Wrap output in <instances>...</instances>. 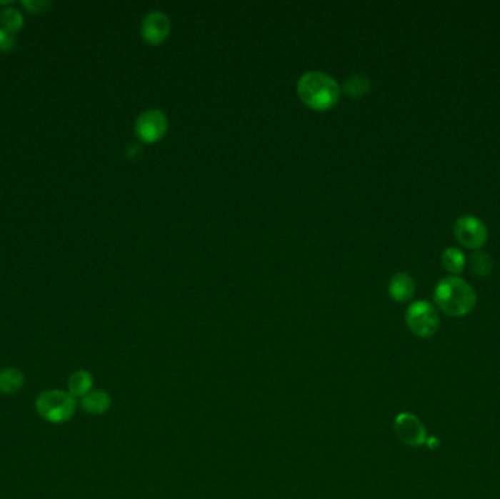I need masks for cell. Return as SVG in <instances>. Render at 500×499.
I'll list each match as a JSON object with an SVG mask.
<instances>
[{"label":"cell","mask_w":500,"mask_h":499,"mask_svg":"<svg viewBox=\"0 0 500 499\" xmlns=\"http://www.w3.org/2000/svg\"><path fill=\"white\" fill-rule=\"evenodd\" d=\"M388 290H389V295L394 300L407 302L413 297L414 290H416L414 280L407 272H396L389 280Z\"/></svg>","instance_id":"9c48e42d"},{"label":"cell","mask_w":500,"mask_h":499,"mask_svg":"<svg viewBox=\"0 0 500 499\" xmlns=\"http://www.w3.org/2000/svg\"><path fill=\"white\" fill-rule=\"evenodd\" d=\"M36 409L50 423H65L76 412V398L61 390L44 391L36 400Z\"/></svg>","instance_id":"3957f363"},{"label":"cell","mask_w":500,"mask_h":499,"mask_svg":"<svg viewBox=\"0 0 500 499\" xmlns=\"http://www.w3.org/2000/svg\"><path fill=\"white\" fill-rule=\"evenodd\" d=\"M405 321H407L410 331L420 338L434 335L441 325L436 307L427 300H417L411 303L407 312H405Z\"/></svg>","instance_id":"277c9868"},{"label":"cell","mask_w":500,"mask_h":499,"mask_svg":"<svg viewBox=\"0 0 500 499\" xmlns=\"http://www.w3.org/2000/svg\"><path fill=\"white\" fill-rule=\"evenodd\" d=\"M300 99L311 109L325 110L332 107L339 99V85L328 74L321 71H309L297 82Z\"/></svg>","instance_id":"7a4b0ae2"},{"label":"cell","mask_w":500,"mask_h":499,"mask_svg":"<svg viewBox=\"0 0 500 499\" xmlns=\"http://www.w3.org/2000/svg\"><path fill=\"white\" fill-rule=\"evenodd\" d=\"M0 21H2V28L6 29L8 33L14 34V33H18V31L22 28L24 25V16L22 14L15 9V8H8V9H4L2 14H0Z\"/></svg>","instance_id":"9a60e30c"},{"label":"cell","mask_w":500,"mask_h":499,"mask_svg":"<svg viewBox=\"0 0 500 499\" xmlns=\"http://www.w3.org/2000/svg\"><path fill=\"white\" fill-rule=\"evenodd\" d=\"M92 375L88 370H76L69 377L68 381V392L71 395L84 397L92 390Z\"/></svg>","instance_id":"7c38bea8"},{"label":"cell","mask_w":500,"mask_h":499,"mask_svg":"<svg viewBox=\"0 0 500 499\" xmlns=\"http://www.w3.org/2000/svg\"><path fill=\"white\" fill-rule=\"evenodd\" d=\"M465 264H466V261H465V255L462 251H459V249H456V247H446L445 249L444 254H442V265L448 272L456 275V274L464 271Z\"/></svg>","instance_id":"4fadbf2b"},{"label":"cell","mask_w":500,"mask_h":499,"mask_svg":"<svg viewBox=\"0 0 500 499\" xmlns=\"http://www.w3.org/2000/svg\"><path fill=\"white\" fill-rule=\"evenodd\" d=\"M170 26H171L170 19L164 12L152 11L149 14H146L145 18L142 19L141 31H142L144 39L148 43L159 44L163 40H166V37L169 36Z\"/></svg>","instance_id":"ba28073f"},{"label":"cell","mask_w":500,"mask_h":499,"mask_svg":"<svg viewBox=\"0 0 500 499\" xmlns=\"http://www.w3.org/2000/svg\"><path fill=\"white\" fill-rule=\"evenodd\" d=\"M434 302L449 317H465L476 307L477 295L465 280L449 275L434 287Z\"/></svg>","instance_id":"6da1fadb"},{"label":"cell","mask_w":500,"mask_h":499,"mask_svg":"<svg viewBox=\"0 0 500 499\" xmlns=\"http://www.w3.org/2000/svg\"><path fill=\"white\" fill-rule=\"evenodd\" d=\"M24 373L16 367H6L0 370V392L8 395L15 394L24 387Z\"/></svg>","instance_id":"8fae6325"},{"label":"cell","mask_w":500,"mask_h":499,"mask_svg":"<svg viewBox=\"0 0 500 499\" xmlns=\"http://www.w3.org/2000/svg\"><path fill=\"white\" fill-rule=\"evenodd\" d=\"M167 131V117L159 109L141 113L135 122V132L145 142L159 141Z\"/></svg>","instance_id":"52a82bcc"},{"label":"cell","mask_w":500,"mask_h":499,"mask_svg":"<svg viewBox=\"0 0 500 499\" xmlns=\"http://www.w3.org/2000/svg\"><path fill=\"white\" fill-rule=\"evenodd\" d=\"M394 430L399 441L409 447H421L427 443V430L413 413H399L394 420Z\"/></svg>","instance_id":"8992f818"},{"label":"cell","mask_w":500,"mask_h":499,"mask_svg":"<svg viewBox=\"0 0 500 499\" xmlns=\"http://www.w3.org/2000/svg\"><path fill=\"white\" fill-rule=\"evenodd\" d=\"M344 89L351 97H361L370 89V79L363 75H353L344 84Z\"/></svg>","instance_id":"5bb4252c"},{"label":"cell","mask_w":500,"mask_h":499,"mask_svg":"<svg viewBox=\"0 0 500 499\" xmlns=\"http://www.w3.org/2000/svg\"><path fill=\"white\" fill-rule=\"evenodd\" d=\"M111 405V397L101 390H91L81 398V407L89 415H104Z\"/></svg>","instance_id":"30bf717a"},{"label":"cell","mask_w":500,"mask_h":499,"mask_svg":"<svg viewBox=\"0 0 500 499\" xmlns=\"http://www.w3.org/2000/svg\"><path fill=\"white\" fill-rule=\"evenodd\" d=\"M470 267L474 274L477 275H489L491 272V260L486 252L477 251L470 257Z\"/></svg>","instance_id":"2e32d148"},{"label":"cell","mask_w":500,"mask_h":499,"mask_svg":"<svg viewBox=\"0 0 500 499\" xmlns=\"http://www.w3.org/2000/svg\"><path fill=\"white\" fill-rule=\"evenodd\" d=\"M22 5L29 11V12H41L49 8L47 2H22Z\"/></svg>","instance_id":"ac0fdd59"},{"label":"cell","mask_w":500,"mask_h":499,"mask_svg":"<svg viewBox=\"0 0 500 499\" xmlns=\"http://www.w3.org/2000/svg\"><path fill=\"white\" fill-rule=\"evenodd\" d=\"M454 234L462 246L470 249H479L489 237L486 224L474 215L459 217L454 224Z\"/></svg>","instance_id":"5b68a950"},{"label":"cell","mask_w":500,"mask_h":499,"mask_svg":"<svg viewBox=\"0 0 500 499\" xmlns=\"http://www.w3.org/2000/svg\"><path fill=\"white\" fill-rule=\"evenodd\" d=\"M15 46L14 34L8 33L6 29L0 28V51H9Z\"/></svg>","instance_id":"e0dca14e"}]
</instances>
